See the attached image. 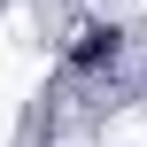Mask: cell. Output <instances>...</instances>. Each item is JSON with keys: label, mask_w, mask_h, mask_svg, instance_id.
I'll return each instance as SVG.
<instances>
[{"label": "cell", "mask_w": 147, "mask_h": 147, "mask_svg": "<svg viewBox=\"0 0 147 147\" xmlns=\"http://www.w3.org/2000/svg\"><path fill=\"white\" fill-rule=\"evenodd\" d=\"M70 62H78V70H109V62H116V31H109V23H93V31H78V47H70Z\"/></svg>", "instance_id": "1"}]
</instances>
